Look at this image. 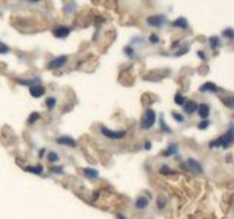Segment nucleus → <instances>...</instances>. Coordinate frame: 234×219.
Returning a JSON list of instances; mask_svg holds the SVG:
<instances>
[{"label":"nucleus","mask_w":234,"mask_h":219,"mask_svg":"<svg viewBox=\"0 0 234 219\" xmlns=\"http://www.w3.org/2000/svg\"><path fill=\"white\" fill-rule=\"evenodd\" d=\"M233 126L228 127V132L225 133V134H222L221 137H218V139L212 140L211 143H209V148H224V149H227V148H230V146L233 145Z\"/></svg>","instance_id":"nucleus-1"},{"label":"nucleus","mask_w":234,"mask_h":219,"mask_svg":"<svg viewBox=\"0 0 234 219\" xmlns=\"http://www.w3.org/2000/svg\"><path fill=\"white\" fill-rule=\"evenodd\" d=\"M155 119H157V114H155L154 110H151V108H148L145 114H143V119H142V123H140V127L143 129V130H148V129H151V127L155 124Z\"/></svg>","instance_id":"nucleus-2"},{"label":"nucleus","mask_w":234,"mask_h":219,"mask_svg":"<svg viewBox=\"0 0 234 219\" xmlns=\"http://www.w3.org/2000/svg\"><path fill=\"white\" fill-rule=\"evenodd\" d=\"M100 132L102 136H106L108 139H123L124 136H126V130H120V132H114V130H110L107 127L101 126L100 127Z\"/></svg>","instance_id":"nucleus-3"},{"label":"nucleus","mask_w":234,"mask_h":219,"mask_svg":"<svg viewBox=\"0 0 234 219\" xmlns=\"http://www.w3.org/2000/svg\"><path fill=\"white\" fill-rule=\"evenodd\" d=\"M164 22H165V18H164V16H161V15H157V16H151V18H148V25H151V27H161Z\"/></svg>","instance_id":"nucleus-4"},{"label":"nucleus","mask_w":234,"mask_h":219,"mask_svg":"<svg viewBox=\"0 0 234 219\" xmlns=\"http://www.w3.org/2000/svg\"><path fill=\"white\" fill-rule=\"evenodd\" d=\"M53 34H54V37H57V38H66L67 35L70 34V28H67V27H57L53 31Z\"/></svg>","instance_id":"nucleus-5"},{"label":"nucleus","mask_w":234,"mask_h":219,"mask_svg":"<svg viewBox=\"0 0 234 219\" xmlns=\"http://www.w3.org/2000/svg\"><path fill=\"white\" fill-rule=\"evenodd\" d=\"M201 92H220V88L217 86L215 83H211V82H206L203 83L201 88H199Z\"/></svg>","instance_id":"nucleus-6"},{"label":"nucleus","mask_w":234,"mask_h":219,"mask_svg":"<svg viewBox=\"0 0 234 219\" xmlns=\"http://www.w3.org/2000/svg\"><path fill=\"white\" fill-rule=\"evenodd\" d=\"M187 166L190 168V170H193V171H196V173H203V170H202V165L198 162V161H195L193 158H189V159L186 161Z\"/></svg>","instance_id":"nucleus-7"},{"label":"nucleus","mask_w":234,"mask_h":219,"mask_svg":"<svg viewBox=\"0 0 234 219\" xmlns=\"http://www.w3.org/2000/svg\"><path fill=\"white\" fill-rule=\"evenodd\" d=\"M198 113H199V117L206 120L208 115L211 114V108H209L208 104H201V105H198Z\"/></svg>","instance_id":"nucleus-8"},{"label":"nucleus","mask_w":234,"mask_h":219,"mask_svg":"<svg viewBox=\"0 0 234 219\" xmlns=\"http://www.w3.org/2000/svg\"><path fill=\"white\" fill-rule=\"evenodd\" d=\"M29 93H31V97L34 98H40L44 95V88L41 86V85H34V86L29 88Z\"/></svg>","instance_id":"nucleus-9"},{"label":"nucleus","mask_w":234,"mask_h":219,"mask_svg":"<svg viewBox=\"0 0 234 219\" xmlns=\"http://www.w3.org/2000/svg\"><path fill=\"white\" fill-rule=\"evenodd\" d=\"M57 143H60V145H66V146H70V148H75L76 146V142H75L72 137H69V136H61V137H57L56 140Z\"/></svg>","instance_id":"nucleus-10"},{"label":"nucleus","mask_w":234,"mask_h":219,"mask_svg":"<svg viewBox=\"0 0 234 219\" xmlns=\"http://www.w3.org/2000/svg\"><path fill=\"white\" fill-rule=\"evenodd\" d=\"M66 61H67V56H60V57L54 59L50 63V67H61L63 64H66Z\"/></svg>","instance_id":"nucleus-11"},{"label":"nucleus","mask_w":234,"mask_h":219,"mask_svg":"<svg viewBox=\"0 0 234 219\" xmlns=\"http://www.w3.org/2000/svg\"><path fill=\"white\" fill-rule=\"evenodd\" d=\"M184 110L187 114H193L195 111H198V104L195 101H187L184 102Z\"/></svg>","instance_id":"nucleus-12"},{"label":"nucleus","mask_w":234,"mask_h":219,"mask_svg":"<svg viewBox=\"0 0 234 219\" xmlns=\"http://www.w3.org/2000/svg\"><path fill=\"white\" fill-rule=\"evenodd\" d=\"M135 205H136L138 209H145L148 206V199L147 197H143V196H140V197L136 199V203H135Z\"/></svg>","instance_id":"nucleus-13"},{"label":"nucleus","mask_w":234,"mask_h":219,"mask_svg":"<svg viewBox=\"0 0 234 219\" xmlns=\"http://www.w3.org/2000/svg\"><path fill=\"white\" fill-rule=\"evenodd\" d=\"M84 174L87 175L88 178H97L98 177V171L94 170V168H84Z\"/></svg>","instance_id":"nucleus-14"},{"label":"nucleus","mask_w":234,"mask_h":219,"mask_svg":"<svg viewBox=\"0 0 234 219\" xmlns=\"http://www.w3.org/2000/svg\"><path fill=\"white\" fill-rule=\"evenodd\" d=\"M174 27H179V28H187V20L186 18H179V19H176L173 22Z\"/></svg>","instance_id":"nucleus-15"},{"label":"nucleus","mask_w":234,"mask_h":219,"mask_svg":"<svg viewBox=\"0 0 234 219\" xmlns=\"http://www.w3.org/2000/svg\"><path fill=\"white\" fill-rule=\"evenodd\" d=\"M25 171L28 173H32V174H41L43 173V166L41 165H35V166H27Z\"/></svg>","instance_id":"nucleus-16"},{"label":"nucleus","mask_w":234,"mask_h":219,"mask_svg":"<svg viewBox=\"0 0 234 219\" xmlns=\"http://www.w3.org/2000/svg\"><path fill=\"white\" fill-rule=\"evenodd\" d=\"M209 44H211L212 48H218V47L221 46L220 38H218V37H211V38H209Z\"/></svg>","instance_id":"nucleus-17"},{"label":"nucleus","mask_w":234,"mask_h":219,"mask_svg":"<svg viewBox=\"0 0 234 219\" xmlns=\"http://www.w3.org/2000/svg\"><path fill=\"white\" fill-rule=\"evenodd\" d=\"M174 102H176L177 105H184V97H183L181 93H177V95L174 97Z\"/></svg>","instance_id":"nucleus-18"},{"label":"nucleus","mask_w":234,"mask_h":219,"mask_svg":"<svg viewBox=\"0 0 234 219\" xmlns=\"http://www.w3.org/2000/svg\"><path fill=\"white\" fill-rule=\"evenodd\" d=\"M47 158H48L50 162H57V161H59V155L56 152H48L47 153Z\"/></svg>","instance_id":"nucleus-19"},{"label":"nucleus","mask_w":234,"mask_h":219,"mask_svg":"<svg viewBox=\"0 0 234 219\" xmlns=\"http://www.w3.org/2000/svg\"><path fill=\"white\" fill-rule=\"evenodd\" d=\"M40 119V114L38 113H32L31 115H29V119H28V124H34L37 120Z\"/></svg>","instance_id":"nucleus-20"},{"label":"nucleus","mask_w":234,"mask_h":219,"mask_svg":"<svg viewBox=\"0 0 234 219\" xmlns=\"http://www.w3.org/2000/svg\"><path fill=\"white\" fill-rule=\"evenodd\" d=\"M176 152H177V145L171 143V145H170V148H168V151H165V152H164V155L167 156V155H171V153H176Z\"/></svg>","instance_id":"nucleus-21"},{"label":"nucleus","mask_w":234,"mask_h":219,"mask_svg":"<svg viewBox=\"0 0 234 219\" xmlns=\"http://www.w3.org/2000/svg\"><path fill=\"white\" fill-rule=\"evenodd\" d=\"M46 105L48 107L50 110H53L54 105H56V98H53V97H51V98H48V100H47V102H46Z\"/></svg>","instance_id":"nucleus-22"},{"label":"nucleus","mask_w":234,"mask_h":219,"mask_svg":"<svg viewBox=\"0 0 234 219\" xmlns=\"http://www.w3.org/2000/svg\"><path fill=\"white\" fill-rule=\"evenodd\" d=\"M149 42H151V44H158V42H160V38H158V35H155V34H151V35H149Z\"/></svg>","instance_id":"nucleus-23"},{"label":"nucleus","mask_w":234,"mask_h":219,"mask_svg":"<svg viewBox=\"0 0 234 219\" xmlns=\"http://www.w3.org/2000/svg\"><path fill=\"white\" fill-rule=\"evenodd\" d=\"M160 173H161V174H174V171H171V170H170L167 165H162V166L160 168Z\"/></svg>","instance_id":"nucleus-24"},{"label":"nucleus","mask_w":234,"mask_h":219,"mask_svg":"<svg viewBox=\"0 0 234 219\" xmlns=\"http://www.w3.org/2000/svg\"><path fill=\"white\" fill-rule=\"evenodd\" d=\"M6 53H9V47L0 41V54H6Z\"/></svg>","instance_id":"nucleus-25"},{"label":"nucleus","mask_w":234,"mask_h":219,"mask_svg":"<svg viewBox=\"0 0 234 219\" xmlns=\"http://www.w3.org/2000/svg\"><path fill=\"white\" fill-rule=\"evenodd\" d=\"M224 104L227 107H230V108H233L234 107V102H233V97H227L225 100H224Z\"/></svg>","instance_id":"nucleus-26"},{"label":"nucleus","mask_w":234,"mask_h":219,"mask_svg":"<svg viewBox=\"0 0 234 219\" xmlns=\"http://www.w3.org/2000/svg\"><path fill=\"white\" fill-rule=\"evenodd\" d=\"M165 202H167V199H165L164 196H160V199H158V207L162 209V207L165 206Z\"/></svg>","instance_id":"nucleus-27"},{"label":"nucleus","mask_w":234,"mask_h":219,"mask_svg":"<svg viewBox=\"0 0 234 219\" xmlns=\"http://www.w3.org/2000/svg\"><path fill=\"white\" fill-rule=\"evenodd\" d=\"M171 115H173V119H174V120H177L179 123H183V115H181V114H179V113H173Z\"/></svg>","instance_id":"nucleus-28"},{"label":"nucleus","mask_w":234,"mask_h":219,"mask_svg":"<svg viewBox=\"0 0 234 219\" xmlns=\"http://www.w3.org/2000/svg\"><path fill=\"white\" fill-rule=\"evenodd\" d=\"M161 129H162V130H165L167 133H170V129H168L167 124H165V121H164V117H161Z\"/></svg>","instance_id":"nucleus-29"},{"label":"nucleus","mask_w":234,"mask_h":219,"mask_svg":"<svg viewBox=\"0 0 234 219\" xmlns=\"http://www.w3.org/2000/svg\"><path fill=\"white\" fill-rule=\"evenodd\" d=\"M224 35H225V37H227V38H230V40H233V29H231V28H228L227 31H225V32H224Z\"/></svg>","instance_id":"nucleus-30"},{"label":"nucleus","mask_w":234,"mask_h":219,"mask_svg":"<svg viewBox=\"0 0 234 219\" xmlns=\"http://www.w3.org/2000/svg\"><path fill=\"white\" fill-rule=\"evenodd\" d=\"M208 126H209V121H208V120H203L201 124H199V129H201V130H205Z\"/></svg>","instance_id":"nucleus-31"},{"label":"nucleus","mask_w":234,"mask_h":219,"mask_svg":"<svg viewBox=\"0 0 234 219\" xmlns=\"http://www.w3.org/2000/svg\"><path fill=\"white\" fill-rule=\"evenodd\" d=\"M124 53H126L127 56H130V57H133V56H135V54H133V50H132L130 47H126V48H124Z\"/></svg>","instance_id":"nucleus-32"},{"label":"nucleus","mask_w":234,"mask_h":219,"mask_svg":"<svg viewBox=\"0 0 234 219\" xmlns=\"http://www.w3.org/2000/svg\"><path fill=\"white\" fill-rule=\"evenodd\" d=\"M187 50H189V47H183V48H180V50H179V51H177L176 54H177V56H183V54L186 53Z\"/></svg>","instance_id":"nucleus-33"},{"label":"nucleus","mask_w":234,"mask_h":219,"mask_svg":"<svg viewBox=\"0 0 234 219\" xmlns=\"http://www.w3.org/2000/svg\"><path fill=\"white\" fill-rule=\"evenodd\" d=\"M53 173L54 174H63V168H61V166H54Z\"/></svg>","instance_id":"nucleus-34"},{"label":"nucleus","mask_w":234,"mask_h":219,"mask_svg":"<svg viewBox=\"0 0 234 219\" xmlns=\"http://www.w3.org/2000/svg\"><path fill=\"white\" fill-rule=\"evenodd\" d=\"M116 218H117V219H126V218H124V215H121V213H117V215H116Z\"/></svg>","instance_id":"nucleus-35"},{"label":"nucleus","mask_w":234,"mask_h":219,"mask_svg":"<svg viewBox=\"0 0 234 219\" xmlns=\"http://www.w3.org/2000/svg\"><path fill=\"white\" fill-rule=\"evenodd\" d=\"M198 56L201 57L202 60H205V56H203V51H198Z\"/></svg>","instance_id":"nucleus-36"},{"label":"nucleus","mask_w":234,"mask_h":219,"mask_svg":"<svg viewBox=\"0 0 234 219\" xmlns=\"http://www.w3.org/2000/svg\"><path fill=\"white\" fill-rule=\"evenodd\" d=\"M149 148H151V143H149V142H147V143H145V149H149Z\"/></svg>","instance_id":"nucleus-37"}]
</instances>
